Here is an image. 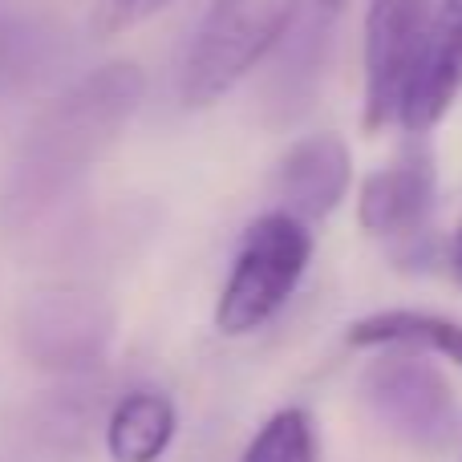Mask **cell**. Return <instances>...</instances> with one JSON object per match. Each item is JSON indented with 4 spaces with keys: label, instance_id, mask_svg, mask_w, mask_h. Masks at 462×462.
Masks as SVG:
<instances>
[{
    "label": "cell",
    "instance_id": "6da1fadb",
    "mask_svg": "<svg viewBox=\"0 0 462 462\" xmlns=\"http://www.w3.org/2000/svg\"><path fill=\"white\" fill-rule=\"evenodd\" d=\"M296 13L300 0H211L179 65V102L208 110L227 97L288 37Z\"/></svg>",
    "mask_w": 462,
    "mask_h": 462
},
{
    "label": "cell",
    "instance_id": "7a4b0ae2",
    "mask_svg": "<svg viewBox=\"0 0 462 462\" xmlns=\"http://www.w3.org/2000/svg\"><path fill=\"white\" fill-rule=\"evenodd\" d=\"M143 73L130 61H118L102 65L65 97H57V106L32 134V179L53 191L78 171H86V162H94L130 122V114L143 102Z\"/></svg>",
    "mask_w": 462,
    "mask_h": 462
},
{
    "label": "cell",
    "instance_id": "3957f363",
    "mask_svg": "<svg viewBox=\"0 0 462 462\" xmlns=\"http://www.w3.org/2000/svg\"><path fill=\"white\" fill-rule=\"evenodd\" d=\"M312 260V231L284 211H268L244 231L224 292L216 304V328L224 337H247L263 328L296 284L304 280Z\"/></svg>",
    "mask_w": 462,
    "mask_h": 462
},
{
    "label": "cell",
    "instance_id": "277c9868",
    "mask_svg": "<svg viewBox=\"0 0 462 462\" xmlns=\"http://www.w3.org/2000/svg\"><path fill=\"white\" fill-rule=\"evenodd\" d=\"M361 402L385 434L422 455H442L462 434L455 390L422 353L382 349L361 369Z\"/></svg>",
    "mask_w": 462,
    "mask_h": 462
},
{
    "label": "cell",
    "instance_id": "5b68a950",
    "mask_svg": "<svg viewBox=\"0 0 462 462\" xmlns=\"http://www.w3.org/2000/svg\"><path fill=\"white\" fill-rule=\"evenodd\" d=\"M430 21V0H369L365 49H361V126L382 134L398 126L406 86Z\"/></svg>",
    "mask_w": 462,
    "mask_h": 462
},
{
    "label": "cell",
    "instance_id": "8992f818",
    "mask_svg": "<svg viewBox=\"0 0 462 462\" xmlns=\"http://www.w3.org/2000/svg\"><path fill=\"white\" fill-rule=\"evenodd\" d=\"M434 195H439V171H434V154L414 134V143L385 162L382 171L361 183L357 195V224L369 236L382 239H414L426 231V219L434 211Z\"/></svg>",
    "mask_w": 462,
    "mask_h": 462
},
{
    "label": "cell",
    "instance_id": "52a82bcc",
    "mask_svg": "<svg viewBox=\"0 0 462 462\" xmlns=\"http://www.w3.org/2000/svg\"><path fill=\"white\" fill-rule=\"evenodd\" d=\"M462 94V0H439L422 32V49L414 61V78L406 86L398 110V126L410 134H426L450 114Z\"/></svg>",
    "mask_w": 462,
    "mask_h": 462
},
{
    "label": "cell",
    "instance_id": "ba28073f",
    "mask_svg": "<svg viewBox=\"0 0 462 462\" xmlns=\"http://www.w3.org/2000/svg\"><path fill=\"white\" fill-rule=\"evenodd\" d=\"M349 183H353L349 143L341 134H333V130L304 134L276 162V199H280L276 211L312 227L341 208Z\"/></svg>",
    "mask_w": 462,
    "mask_h": 462
},
{
    "label": "cell",
    "instance_id": "9c48e42d",
    "mask_svg": "<svg viewBox=\"0 0 462 462\" xmlns=\"http://www.w3.org/2000/svg\"><path fill=\"white\" fill-rule=\"evenodd\" d=\"M353 349H406L422 357H447L462 365V325L439 312L418 309H385L357 317L345 333Z\"/></svg>",
    "mask_w": 462,
    "mask_h": 462
},
{
    "label": "cell",
    "instance_id": "30bf717a",
    "mask_svg": "<svg viewBox=\"0 0 462 462\" xmlns=\"http://www.w3.org/2000/svg\"><path fill=\"white\" fill-rule=\"evenodd\" d=\"M179 414L167 393L134 390L114 406L106 422V455L110 462H159L175 442Z\"/></svg>",
    "mask_w": 462,
    "mask_h": 462
},
{
    "label": "cell",
    "instance_id": "8fae6325",
    "mask_svg": "<svg viewBox=\"0 0 462 462\" xmlns=\"http://www.w3.org/2000/svg\"><path fill=\"white\" fill-rule=\"evenodd\" d=\"M239 462H317L312 418L296 406L276 410V414L255 430V439L247 442Z\"/></svg>",
    "mask_w": 462,
    "mask_h": 462
},
{
    "label": "cell",
    "instance_id": "7c38bea8",
    "mask_svg": "<svg viewBox=\"0 0 462 462\" xmlns=\"http://www.w3.org/2000/svg\"><path fill=\"white\" fill-rule=\"evenodd\" d=\"M167 5H175V0H94L89 24H94L97 37H118V32L159 16Z\"/></svg>",
    "mask_w": 462,
    "mask_h": 462
},
{
    "label": "cell",
    "instance_id": "4fadbf2b",
    "mask_svg": "<svg viewBox=\"0 0 462 462\" xmlns=\"http://www.w3.org/2000/svg\"><path fill=\"white\" fill-rule=\"evenodd\" d=\"M455 268H458V276H462V227H458V236H455Z\"/></svg>",
    "mask_w": 462,
    "mask_h": 462
}]
</instances>
